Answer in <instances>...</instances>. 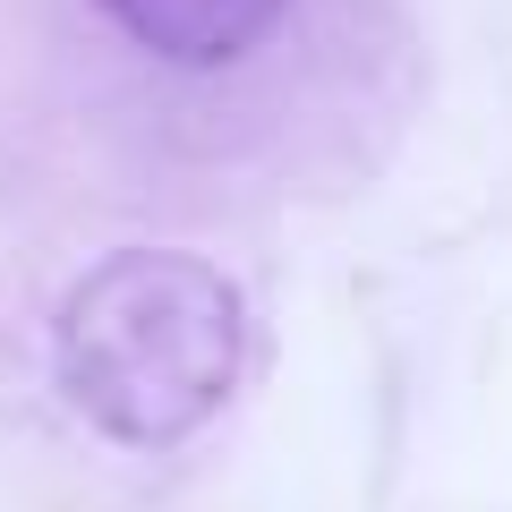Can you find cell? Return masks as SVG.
Here are the masks:
<instances>
[{
    "label": "cell",
    "mask_w": 512,
    "mask_h": 512,
    "mask_svg": "<svg viewBox=\"0 0 512 512\" xmlns=\"http://www.w3.org/2000/svg\"><path fill=\"white\" fill-rule=\"evenodd\" d=\"M239 291L188 248H120L103 256L52 325L60 393L111 444L163 453L197 436L239 384Z\"/></svg>",
    "instance_id": "cell-1"
},
{
    "label": "cell",
    "mask_w": 512,
    "mask_h": 512,
    "mask_svg": "<svg viewBox=\"0 0 512 512\" xmlns=\"http://www.w3.org/2000/svg\"><path fill=\"white\" fill-rule=\"evenodd\" d=\"M282 9L291 0H103V18L171 69H222V60L256 52L282 26Z\"/></svg>",
    "instance_id": "cell-2"
}]
</instances>
